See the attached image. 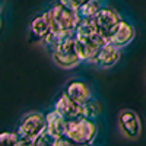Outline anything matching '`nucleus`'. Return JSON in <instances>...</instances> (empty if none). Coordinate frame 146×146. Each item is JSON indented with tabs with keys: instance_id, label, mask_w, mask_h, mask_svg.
<instances>
[{
	"instance_id": "obj_1",
	"label": "nucleus",
	"mask_w": 146,
	"mask_h": 146,
	"mask_svg": "<svg viewBox=\"0 0 146 146\" xmlns=\"http://www.w3.org/2000/svg\"><path fill=\"white\" fill-rule=\"evenodd\" d=\"M75 45L82 62H91V58L98 53L100 48L107 42L100 34L94 18L80 19L75 28Z\"/></svg>"
},
{
	"instance_id": "obj_2",
	"label": "nucleus",
	"mask_w": 146,
	"mask_h": 146,
	"mask_svg": "<svg viewBox=\"0 0 146 146\" xmlns=\"http://www.w3.org/2000/svg\"><path fill=\"white\" fill-rule=\"evenodd\" d=\"M44 13L47 16L48 25H50V32L62 36V38H66V36L75 34V28L78 22L80 21L76 10L66 7L60 2L53 5Z\"/></svg>"
},
{
	"instance_id": "obj_3",
	"label": "nucleus",
	"mask_w": 146,
	"mask_h": 146,
	"mask_svg": "<svg viewBox=\"0 0 146 146\" xmlns=\"http://www.w3.org/2000/svg\"><path fill=\"white\" fill-rule=\"evenodd\" d=\"M96 135L98 127L92 118L80 117L76 120H69L66 124V136L76 145H91Z\"/></svg>"
},
{
	"instance_id": "obj_4",
	"label": "nucleus",
	"mask_w": 146,
	"mask_h": 146,
	"mask_svg": "<svg viewBox=\"0 0 146 146\" xmlns=\"http://www.w3.org/2000/svg\"><path fill=\"white\" fill-rule=\"evenodd\" d=\"M51 58L56 66L62 69H73L82 60L76 51L75 35H69L51 48Z\"/></svg>"
},
{
	"instance_id": "obj_5",
	"label": "nucleus",
	"mask_w": 146,
	"mask_h": 146,
	"mask_svg": "<svg viewBox=\"0 0 146 146\" xmlns=\"http://www.w3.org/2000/svg\"><path fill=\"white\" fill-rule=\"evenodd\" d=\"M42 131H45V115L38 111L27 114L18 127L19 145H32Z\"/></svg>"
},
{
	"instance_id": "obj_6",
	"label": "nucleus",
	"mask_w": 146,
	"mask_h": 146,
	"mask_svg": "<svg viewBox=\"0 0 146 146\" xmlns=\"http://www.w3.org/2000/svg\"><path fill=\"white\" fill-rule=\"evenodd\" d=\"M94 21H95L96 27H98V29H100V34L107 41L108 36L111 35V32L120 23L121 16L113 7H101L98 12H96V15L94 16Z\"/></svg>"
},
{
	"instance_id": "obj_7",
	"label": "nucleus",
	"mask_w": 146,
	"mask_h": 146,
	"mask_svg": "<svg viewBox=\"0 0 146 146\" xmlns=\"http://www.w3.org/2000/svg\"><path fill=\"white\" fill-rule=\"evenodd\" d=\"M120 130L127 139H137L142 133V123L139 115L131 110H123L118 115Z\"/></svg>"
},
{
	"instance_id": "obj_8",
	"label": "nucleus",
	"mask_w": 146,
	"mask_h": 146,
	"mask_svg": "<svg viewBox=\"0 0 146 146\" xmlns=\"http://www.w3.org/2000/svg\"><path fill=\"white\" fill-rule=\"evenodd\" d=\"M120 57H121L120 48L107 41L98 50V53L91 58V63L100 69H110L118 63Z\"/></svg>"
},
{
	"instance_id": "obj_9",
	"label": "nucleus",
	"mask_w": 146,
	"mask_h": 146,
	"mask_svg": "<svg viewBox=\"0 0 146 146\" xmlns=\"http://www.w3.org/2000/svg\"><path fill=\"white\" fill-rule=\"evenodd\" d=\"M54 110H56V111H58L67 121L69 120H76V118L85 117L83 105L79 104V102H76V101H73L66 92H63L57 98V101L54 104Z\"/></svg>"
},
{
	"instance_id": "obj_10",
	"label": "nucleus",
	"mask_w": 146,
	"mask_h": 146,
	"mask_svg": "<svg viewBox=\"0 0 146 146\" xmlns=\"http://www.w3.org/2000/svg\"><path fill=\"white\" fill-rule=\"evenodd\" d=\"M136 36V29L131 25L130 22H126L121 19L120 23L115 27V29L111 32V35L108 36V42L114 44L118 48H123L126 45H129Z\"/></svg>"
},
{
	"instance_id": "obj_11",
	"label": "nucleus",
	"mask_w": 146,
	"mask_h": 146,
	"mask_svg": "<svg viewBox=\"0 0 146 146\" xmlns=\"http://www.w3.org/2000/svg\"><path fill=\"white\" fill-rule=\"evenodd\" d=\"M64 92L70 96L73 101H76L82 105H85L89 100H92V92H91V88L86 82L83 80H70L67 85H66V89Z\"/></svg>"
},
{
	"instance_id": "obj_12",
	"label": "nucleus",
	"mask_w": 146,
	"mask_h": 146,
	"mask_svg": "<svg viewBox=\"0 0 146 146\" xmlns=\"http://www.w3.org/2000/svg\"><path fill=\"white\" fill-rule=\"evenodd\" d=\"M66 124L67 120L56 110L45 114V130L56 139L66 135Z\"/></svg>"
},
{
	"instance_id": "obj_13",
	"label": "nucleus",
	"mask_w": 146,
	"mask_h": 146,
	"mask_svg": "<svg viewBox=\"0 0 146 146\" xmlns=\"http://www.w3.org/2000/svg\"><path fill=\"white\" fill-rule=\"evenodd\" d=\"M29 29H31L34 36H36L38 40H42L44 36L50 32V25H48V21H47L45 13L36 15L31 21V23H29Z\"/></svg>"
},
{
	"instance_id": "obj_14",
	"label": "nucleus",
	"mask_w": 146,
	"mask_h": 146,
	"mask_svg": "<svg viewBox=\"0 0 146 146\" xmlns=\"http://www.w3.org/2000/svg\"><path fill=\"white\" fill-rule=\"evenodd\" d=\"M101 7H102L101 0H86L76 12L80 19H89V18H94Z\"/></svg>"
},
{
	"instance_id": "obj_15",
	"label": "nucleus",
	"mask_w": 146,
	"mask_h": 146,
	"mask_svg": "<svg viewBox=\"0 0 146 146\" xmlns=\"http://www.w3.org/2000/svg\"><path fill=\"white\" fill-rule=\"evenodd\" d=\"M83 110H85V117H88V118H96L100 115L101 113V105L98 101H95V100H89L86 104L83 105Z\"/></svg>"
},
{
	"instance_id": "obj_16",
	"label": "nucleus",
	"mask_w": 146,
	"mask_h": 146,
	"mask_svg": "<svg viewBox=\"0 0 146 146\" xmlns=\"http://www.w3.org/2000/svg\"><path fill=\"white\" fill-rule=\"evenodd\" d=\"M0 145L18 146L19 145V135H18V131H2V133H0Z\"/></svg>"
},
{
	"instance_id": "obj_17",
	"label": "nucleus",
	"mask_w": 146,
	"mask_h": 146,
	"mask_svg": "<svg viewBox=\"0 0 146 146\" xmlns=\"http://www.w3.org/2000/svg\"><path fill=\"white\" fill-rule=\"evenodd\" d=\"M54 143H56V137L51 136L50 133L45 130V131H42L41 135L34 140L32 145L34 146H54Z\"/></svg>"
},
{
	"instance_id": "obj_18",
	"label": "nucleus",
	"mask_w": 146,
	"mask_h": 146,
	"mask_svg": "<svg viewBox=\"0 0 146 146\" xmlns=\"http://www.w3.org/2000/svg\"><path fill=\"white\" fill-rule=\"evenodd\" d=\"M62 5H64L66 7H69V9H72V10H78L86 0H58Z\"/></svg>"
},
{
	"instance_id": "obj_19",
	"label": "nucleus",
	"mask_w": 146,
	"mask_h": 146,
	"mask_svg": "<svg viewBox=\"0 0 146 146\" xmlns=\"http://www.w3.org/2000/svg\"><path fill=\"white\" fill-rule=\"evenodd\" d=\"M0 13H2V6H0Z\"/></svg>"
},
{
	"instance_id": "obj_20",
	"label": "nucleus",
	"mask_w": 146,
	"mask_h": 146,
	"mask_svg": "<svg viewBox=\"0 0 146 146\" xmlns=\"http://www.w3.org/2000/svg\"><path fill=\"white\" fill-rule=\"evenodd\" d=\"M0 25H2V21H0Z\"/></svg>"
}]
</instances>
